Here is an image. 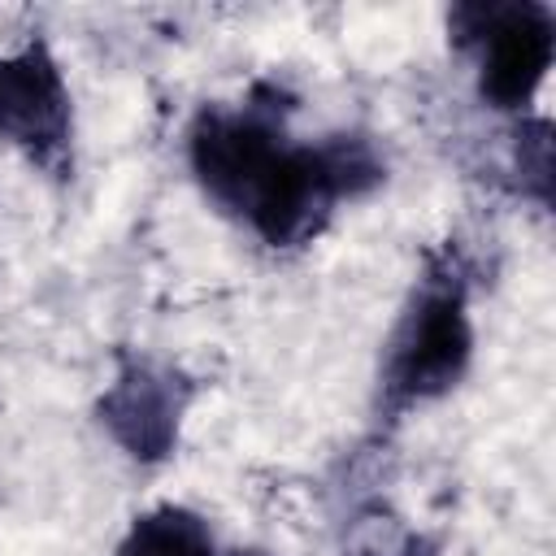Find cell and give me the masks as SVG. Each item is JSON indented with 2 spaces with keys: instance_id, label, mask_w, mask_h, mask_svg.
Instances as JSON below:
<instances>
[{
  "instance_id": "6da1fadb",
  "label": "cell",
  "mask_w": 556,
  "mask_h": 556,
  "mask_svg": "<svg viewBox=\"0 0 556 556\" xmlns=\"http://www.w3.org/2000/svg\"><path fill=\"white\" fill-rule=\"evenodd\" d=\"M469 352L473 326L465 287L456 274H430L391 334L382 365L387 404H421L452 391L469 365Z\"/></svg>"
},
{
  "instance_id": "5b68a950",
  "label": "cell",
  "mask_w": 556,
  "mask_h": 556,
  "mask_svg": "<svg viewBox=\"0 0 556 556\" xmlns=\"http://www.w3.org/2000/svg\"><path fill=\"white\" fill-rule=\"evenodd\" d=\"M182 408H187V387L174 369L152 361H130L109 382L100 400V421L135 460H161L178 439Z\"/></svg>"
},
{
  "instance_id": "8992f818",
  "label": "cell",
  "mask_w": 556,
  "mask_h": 556,
  "mask_svg": "<svg viewBox=\"0 0 556 556\" xmlns=\"http://www.w3.org/2000/svg\"><path fill=\"white\" fill-rule=\"evenodd\" d=\"M113 556H217L213 530L200 513L182 504H161L130 521Z\"/></svg>"
},
{
  "instance_id": "277c9868",
  "label": "cell",
  "mask_w": 556,
  "mask_h": 556,
  "mask_svg": "<svg viewBox=\"0 0 556 556\" xmlns=\"http://www.w3.org/2000/svg\"><path fill=\"white\" fill-rule=\"evenodd\" d=\"M0 135L48 169L70 152V87L43 43L0 61Z\"/></svg>"
},
{
  "instance_id": "7a4b0ae2",
  "label": "cell",
  "mask_w": 556,
  "mask_h": 556,
  "mask_svg": "<svg viewBox=\"0 0 556 556\" xmlns=\"http://www.w3.org/2000/svg\"><path fill=\"white\" fill-rule=\"evenodd\" d=\"M287 143L278 113L265 104L204 109L191 126V169L217 208L248 217Z\"/></svg>"
},
{
  "instance_id": "3957f363",
  "label": "cell",
  "mask_w": 556,
  "mask_h": 556,
  "mask_svg": "<svg viewBox=\"0 0 556 556\" xmlns=\"http://www.w3.org/2000/svg\"><path fill=\"white\" fill-rule=\"evenodd\" d=\"M456 26L478 48L482 100L491 109H526L552 70V13L543 4H473L456 9Z\"/></svg>"
},
{
  "instance_id": "52a82bcc",
  "label": "cell",
  "mask_w": 556,
  "mask_h": 556,
  "mask_svg": "<svg viewBox=\"0 0 556 556\" xmlns=\"http://www.w3.org/2000/svg\"><path fill=\"white\" fill-rule=\"evenodd\" d=\"M230 556H265V552H230Z\"/></svg>"
}]
</instances>
